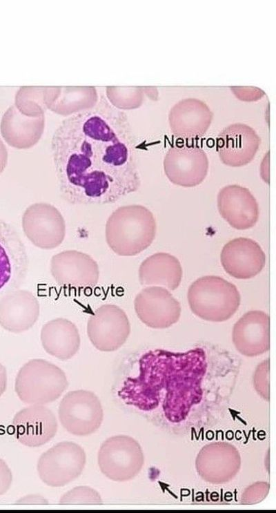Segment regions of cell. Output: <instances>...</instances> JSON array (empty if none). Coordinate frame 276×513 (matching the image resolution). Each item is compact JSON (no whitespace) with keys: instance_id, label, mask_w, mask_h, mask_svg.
Here are the masks:
<instances>
[{"instance_id":"1","label":"cell","mask_w":276,"mask_h":513,"mask_svg":"<svg viewBox=\"0 0 276 513\" xmlns=\"http://www.w3.org/2000/svg\"><path fill=\"white\" fill-rule=\"evenodd\" d=\"M51 153L60 195L70 204H112L140 187L128 118L103 95L61 122Z\"/></svg>"},{"instance_id":"2","label":"cell","mask_w":276,"mask_h":513,"mask_svg":"<svg viewBox=\"0 0 276 513\" xmlns=\"http://www.w3.org/2000/svg\"><path fill=\"white\" fill-rule=\"evenodd\" d=\"M208 370L205 351H150L139 360L138 373L128 377L119 396L149 414L157 425L188 434L215 423L226 406L210 398L204 387Z\"/></svg>"},{"instance_id":"3","label":"cell","mask_w":276,"mask_h":513,"mask_svg":"<svg viewBox=\"0 0 276 513\" xmlns=\"http://www.w3.org/2000/svg\"><path fill=\"white\" fill-rule=\"evenodd\" d=\"M157 224L152 213L139 204L122 206L108 218L105 235L108 246L120 256L137 255L155 238Z\"/></svg>"},{"instance_id":"4","label":"cell","mask_w":276,"mask_h":513,"mask_svg":"<svg viewBox=\"0 0 276 513\" xmlns=\"http://www.w3.org/2000/svg\"><path fill=\"white\" fill-rule=\"evenodd\" d=\"M187 298L195 315L206 321L217 322L230 318L241 301L235 285L215 275L196 280L188 289Z\"/></svg>"},{"instance_id":"5","label":"cell","mask_w":276,"mask_h":513,"mask_svg":"<svg viewBox=\"0 0 276 513\" xmlns=\"http://www.w3.org/2000/svg\"><path fill=\"white\" fill-rule=\"evenodd\" d=\"M64 371L43 359H32L19 369L14 384L20 400L29 405H45L56 400L67 389Z\"/></svg>"},{"instance_id":"6","label":"cell","mask_w":276,"mask_h":513,"mask_svg":"<svg viewBox=\"0 0 276 513\" xmlns=\"http://www.w3.org/2000/svg\"><path fill=\"white\" fill-rule=\"evenodd\" d=\"M98 464L101 472L108 478L126 481L139 472L144 464V454L134 438L125 435L115 436L101 445Z\"/></svg>"},{"instance_id":"7","label":"cell","mask_w":276,"mask_h":513,"mask_svg":"<svg viewBox=\"0 0 276 513\" xmlns=\"http://www.w3.org/2000/svg\"><path fill=\"white\" fill-rule=\"evenodd\" d=\"M86 462L83 449L78 444L63 441L41 454L37 463L41 480L51 487H61L76 479Z\"/></svg>"},{"instance_id":"8","label":"cell","mask_w":276,"mask_h":513,"mask_svg":"<svg viewBox=\"0 0 276 513\" xmlns=\"http://www.w3.org/2000/svg\"><path fill=\"white\" fill-rule=\"evenodd\" d=\"M59 418L63 428L76 436H88L100 427L103 417L99 398L88 390L68 392L59 406Z\"/></svg>"},{"instance_id":"9","label":"cell","mask_w":276,"mask_h":513,"mask_svg":"<svg viewBox=\"0 0 276 513\" xmlns=\"http://www.w3.org/2000/svg\"><path fill=\"white\" fill-rule=\"evenodd\" d=\"M22 228L37 247L50 250L59 246L66 235V223L60 211L46 202L30 205L22 216Z\"/></svg>"},{"instance_id":"10","label":"cell","mask_w":276,"mask_h":513,"mask_svg":"<svg viewBox=\"0 0 276 513\" xmlns=\"http://www.w3.org/2000/svg\"><path fill=\"white\" fill-rule=\"evenodd\" d=\"M130 333L126 313L119 307L105 304L98 307L87 322V334L92 345L101 351L120 348Z\"/></svg>"},{"instance_id":"11","label":"cell","mask_w":276,"mask_h":513,"mask_svg":"<svg viewBox=\"0 0 276 513\" xmlns=\"http://www.w3.org/2000/svg\"><path fill=\"white\" fill-rule=\"evenodd\" d=\"M164 171L169 181L190 188L199 185L207 176L209 162L205 151L193 146H175L168 149L164 159Z\"/></svg>"},{"instance_id":"12","label":"cell","mask_w":276,"mask_h":513,"mask_svg":"<svg viewBox=\"0 0 276 513\" xmlns=\"http://www.w3.org/2000/svg\"><path fill=\"white\" fill-rule=\"evenodd\" d=\"M50 273L59 285L79 289L95 287L99 277L97 262L90 255L76 250H66L53 255Z\"/></svg>"},{"instance_id":"13","label":"cell","mask_w":276,"mask_h":513,"mask_svg":"<svg viewBox=\"0 0 276 513\" xmlns=\"http://www.w3.org/2000/svg\"><path fill=\"white\" fill-rule=\"evenodd\" d=\"M134 307L139 320L153 329L170 327L179 320L181 311L170 291L158 286L143 289L135 297Z\"/></svg>"},{"instance_id":"14","label":"cell","mask_w":276,"mask_h":513,"mask_svg":"<svg viewBox=\"0 0 276 513\" xmlns=\"http://www.w3.org/2000/svg\"><path fill=\"white\" fill-rule=\"evenodd\" d=\"M260 144V137L253 128L235 123L224 128L218 135L217 151L224 164L240 167L254 159Z\"/></svg>"},{"instance_id":"15","label":"cell","mask_w":276,"mask_h":513,"mask_svg":"<svg viewBox=\"0 0 276 513\" xmlns=\"http://www.w3.org/2000/svg\"><path fill=\"white\" fill-rule=\"evenodd\" d=\"M217 205L222 218L237 230L249 229L258 221V203L244 186L230 184L221 188L217 194Z\"/></svg>"},{"instance_id":"16","label":"cell","mask_w":276,"mask_h":513,"mask_svg":"<svg viewBox=\"0 0 276 513\" xmlns=\"http://www.w3.org/2000/svg\"><path fill=\"white\" fill-rule=\"evenodd\" d=\"M220 262L224 271L230 276L237 279H250L264 269L266 255L256 241L240 237L230 240L224 246Z\"/></svg>"},{"instance_id":"17","label":"cell","mask_w":276,"mask_h":513,"mask_svg":"<svg viewBox=\"0 0 276 513\" xmlns=\"http://www.w3.org/2000/svg\"><path fill=\"white\" fill-rule=\"evenodd\" d=\"M17 440L28 447H39L50 441L57 431L55 414L43 405H31L18 412L12 420Z\"/></svg>"},{"instance_id":"18","label":"cell","mask_w":276,"mask_h":513,"mask_svg":"<svg viewBox=\"0 0 276 513\" xmlns=\"http://www.w3.org/2000/svg\"><path fill=\"white\" fill-rule=\"evenodd\" d=\"M26 266V253L18 233L0 219V299L12 291Z\"/></svg>"},{"instance_id":"19","label":"cell","mask_w":276,"mask_h":513,"mask_svg":"<svg viewBox=\"0 0 276 513\" xmlns=\"http://www.w3.org/2000/svg\"><path fill=\"white\" fill-rule=\"evenodd\" d=\"M241 460L238 451L226 443H213L204 447L196 459L198 474L204 480L219 484L233 478Z\"/></svg>"},{"instance_id":"20","label":"cell","mask_w":276,"mask_h":513,"mask_svg":"<svg viewBox=\"0 0 276 513\" xmlns=\"http://www.w3.org/2000/svg\"><path fill=\"white\" fill-rule=\"evenodd\" d=\"M270 318L262 311H250L234 325L233 342L241 354L253 357L270 348Z\"/></svg>"},{"instance_id":"21","label":"cell","mask_w":276,"mask_h":513,"mask_svg":"<svg viewBox=\"0 0 276 513\" xmlns=\"http://www.w3.org/2000/svg\"><path fill=\"white\" fill-rule=\"evenodd\" d=\"M39 303L29 291L12 290L0 299V326L12 333L30 329L39 316Z\"/></svg>"},{"instance_id":"22","label":"cell","mask_w":276,"mask_h":513,"mask_svg":"<svg viewBox=\"0 0 276 513\" xmlns=\"http://www.w3.org/2000/svg\"><path fill=\"white\" fill-rule=\"evenodd\" d=\"M212 118V112L206 104L196 99L179 101L168 116L172 133L182 139H196L204 135Z\"/></svg>"},{"instance_id":"23","label":"cell","mask_w":276,"mask_h":513,"mask_svg":"<svg viewBox=\"0 0 276 513\" xmlns=\"http://www.w3.org/2000/svg\"><path fill=\"white\" fill-rule=\"evenodd\" d=\"M45 128V116L28 117L14 105L4 113L0 124L1 134L10 146L17 149L33 147L41 139Z\"/></svg>"},{"instance_id":"24","label":"cell","mask_w":276,"mask_h":513,"mask_svg":"<svg viewBox=\"0 0 276 513\" xmlns=\"http://www.w3.org/2000/svg\"><path fill=\"white\" fill-rule=\"evenodd\" d=\"M40 338L44 350L61 360L73 357L81 344L77 327L72 322L63 318L46 322L41 328Z\"/></svg>"},{"instance_id":"25","label":"cell","mask_w":276,"mask_h":513,"mask_svg":"<svg viewBox=\"0 0 276 513\" xmlns=\"http://www.w3.org/2000/svg\"><path fill=\"white\" fill-rule=\"evenodd\" d=\"M99 99L95 87H44L43 100L47 109L70 116L96 105Z\"/></svg>"},{"instance_id":"26","label":"cell","mask_w":276,"mask_h":513,"mask_svg":"<svg viewBox=\"0 0 276 513\" xmlns=\"http://www.w3.org/2000/svg\"><path fill=\"white\" fill-rule=\"evenodd\" d=\"M182 275L179 260L164 252L148 257L139 268V280L141 285L164 287L172 291L180 284Z\"/></svg>"},{"instance_id":"27","label":"cell","mask_w":276,"mask_h":513,"mask_svg":"<svg viewBox=\"0 0 276 513\" xmlns=\"http://www.w3.org/2000/svg\"><path fill=\"white\" fill-rule=\"evenodd\" d=\"M44 86H22L17 92L14 106L24 115H44L47 109L43 100Z\"/></svg>"},{"instance_id":"28","label":"cell","mask_w":276,"mask_h":513,"mask_svg":"<svg viewBox=\"0 0 276 513\" xmlns=\"http://www.w3.org/2000/svg\"><path fill=\"white\" fill-rule=\"evenodd\" d=\"M106 92L108 101L119 110L136 108L142 101L140 87H106Z\"/></svg>"},{"instance_id":"29","label":"cell","mask_w":276,"mask_h":513,"mask_svg":"<svg viewBox=\"0 0 276 513\" xmlns=\"http://www.w3.org/2000/svg\"><path fill=\"white\" fill-rule=\"evenodd\" d=\"M103 501L100 494L88 486H78L65 493L59 500V504L101 505Z\"/></svg>"},{"instance_id":"30","label":"cell","mask_w":276,"mask_h":513,"mask_svg":"<svg viewBox=\"0 0 276 513\" xmlns=\"http://www.w3.org/2000/svg\"><path fill=\"white\" fill-rule=\"evenodd\" d=\"M268 373L269 360L267 359L257 366L253 377L256 391L261 396L267 400L269 397Z\"/></svg>"},{"instance_id":"31","label":"cell","mask_w":276,"mask_h":513,"mask_svg":"<svg viewBox=\"0 0 276 513\" xmlns=\"http://www.w3.org/2000/svg\"><path fill=\"white\" fill-rule=\"evenodd\" d=\"M269 490V485L267 483H257L253 484L245 491L241 497V503L253 504L262 501L265 497L259 494L267 495Z\"/></svg>"},{"instance_id":"32","label":"cell","mask_w":276,"mask_h":513,"mask_svg":"<svg viewBox=\"0 0 276 513\" xmlns=\"http://www.w3.org/2000/svg\"><path fill=\"white\" fill-rule=\"evenodd\" d=\"M12 472L6 463L0 458V496L5 494L10 487L12 483Z\"/></svg>"},{"instance_id":"33","label":"cell","mask_w":276,"mask_h":513,"mask_svg":"<svg viewBox=\"0 0 276 513\" xmlns=\"http://www.w3.org/2000/svg\"><path fill=\"white\" fill-rule=\"evenodd\" d=\"M17 503L23 505H46L48 503V501L42 496L37 494H30L19 499L17 501Z\"/></svg>"},{"instance_id":"34","label":"cell","mask_w":276,"mask_h":513,"mask_svg":"<svg viewBox=\"0 0 276 513\" xmlns=\"http://www.w3.org/2000/svg\"><path fill=\"white\" fill-rule=\"evenodd\" d=\"M8 163V151L0 139V174L4 171Z\"/></svg>"},{"instance_id":"35","label":"cell","mask_w":276,"mask_h":513,"mask_svg":"<svg viewBox=\"0 0 276 513\" xmlns=\"http://www.w3.org/2000/svg\"><path fill=\"white\" fill-rule=\"evenodd\" d=\"M7 386V373L5 367L0 363V396L6 391Z\"/></svg>"}]
</instances>
